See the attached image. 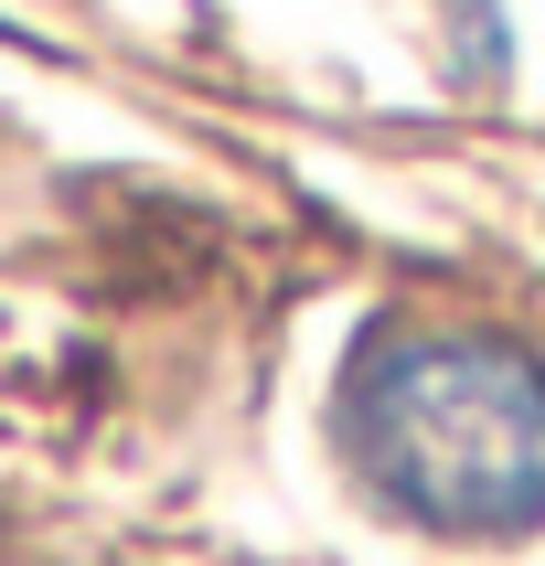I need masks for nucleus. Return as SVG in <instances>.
I'll return each mask as SVG.
<instances>
[{"mask_svg":"<svg viewBox=\"0 0 545 566\" xmlns=\"http://www.w3.org/2000/svg\"><path fill=\"white\" fill-rule=\"evenodd\" d=\"M353 460L428 535H535L545 524V353L460 321L385 332L343 396Z\"/></svg>","mask_w":545,"mask_h":566,"instance_id":"obj_1","label":"nucleus"}]
</instances>
